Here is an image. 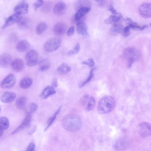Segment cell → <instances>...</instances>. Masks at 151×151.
<instances>
[{
    "instance_id": "cell-34",
    "label": "cell",
    "mask_w": 151,
    "mask_h": 151,
    "mask_svg": "<svg viewBox=\"0 0 151 151\" xmlns=\"http://www.w3.org/2000/svg\"><path fill=\"white\" fill-rule=\"evenodd\" d=\"M94 70V69L93 68L90 71L89 75L87 79L80 84L79 85V87L80 88H81L83 86L85 85L86 84L89 82L91 79L93 78V71Z\"/></svg>"
},
{
    "instance_id": "cell-23",
    "label": "cell",
    "mask_w": 151,
    "mask_h": 151,
    "mask_svg": "<svg viewBox=\"0 0 151 151\" xmlns=\"http://www.w3.org/2000/svg\"><path fill=\"white\" fill-rule=\"evenodd\" d=\"M124 27L122 25L117 22L114 23L111 27L110 30V33L112 35H115L118 33H122Z\"/></svg>"
},
{
    "instance_id": "cell-10",
    "label": "cell",
    "mask_w": 151,
    "mask_h": 151,
    "mask_svg": "<svg viewBox=\"0 0 151 151\" xmlns=\"http://www.w3.org/2000/svg\"><path fill=\"white\" fill-rule=\"evenodd\" d=\"M139 12L140 16L144 18H149L151 16V4L145 3L139 7Z\"/></svg>"
},
{
    "instance_id": "cell-38",
    "label": "cell",
    "mask_w": 151,
    "mask_h": 151,
    "mask_svg": "<svg viewBox=\"0 0 151 151\" xmlns=\"http://www.w3.org/2000/svg\"><path fill=\"white\" fill-rule=\"evenodd\" d=\"M43 4V0H37L33 4V7L35 10L37 9Z\"/></svg>"
},
{
    "instance_id": "cell-9",
    "label": "cell",
    "mask_w": 151,
    "mask_h": 151,
    "mask_svg": "<svg viewBox=\"0 0 151 151\" xmlns=\"http://www.w3.org/2000/svg\"><path fill=\"white\" fill-rule=\"evenodd\" d=\"M17 81L15 76L10 74L6 76L0 83L1 87L3 88L8 89L13 87Z\"/></svg>"
},
{
    "instance_id": "cell-46",
    "label": "cell",
    "mask_w": 151,
    "mask_h": 151,
    "mask_svg": "<svg viewBox=\"0 0 151 151\" xmlns=\"http://www.w3.org/2000/svg\"><path fill=\"white\" fill-rule=\"evenodd\" d=\"M96 2L99 3H103L105 0H94Z\"/></svg>"
},
{
    "instance_id": "cell-15",
    "label": "cell",
    "mask_w": 151,
    "mask_h": 151,
    "mask_svg": "<svg viewBox=\"0 0 151 151\" xmlns=\"http://www.w3.org/2000/svg\"><path fill=\"white\" fill-rule=\"evenodd\" d=\"M10 65L12 70L16 72L22 71L24 67L23 60L19 58H17L13 60L12 61Z\"/></svg>"
},
{
    "instance_id": "cell-26",
    "label": "cell",
    "mask_w": 151,
    "mask_h": 151,
    "mask_svg": "<svg viewBox=\"0 0 151 151\" xmlns=\"http://www.w3.org/2000/svg\"><path fill=\"white\" fill-rule=\"evenodd\" d=\"M71 70L70 68L65 63L60 65L58 68L57 70L60 75H64L70 72Z\"/></svg>"
},
{
    "instance_id": "cell-29",
    "label": "cell",
    "mask_w": 151,
    "mask_h": 151,
    "mask_svg": "<svg viewBox=\"0 0 151 151\" xmlns=\"http://www.w3.org/2000/svg\"><path fill=\"white\" fill-rule=\"evenodd\" d=\"M9 122L8 119L5 116L0 117V128L3 130H6L9 127Z\"/></svg>"
},
{
    "instance_id": "cell-37",
    "label": "cell",
    "mask_w": 151,
    "mask_h": 151,
    "mask_svg": "<svg viewBox=\"0 0 151 151\" xmlns=\"http://www.w3.org/2000/svg\"><path fill=\"white\" fill-rule=\"evenodd\" d=\"M83 65H86L90 67H93L95 65V62L92 59H89L87 60L84 61L81 63Z\"/></svg>"
},
{
    "instance_id": "cell-21",
    "label": "cell",
    "mask_w": 151,
    "mask_h": 151,
    "mask_svg": "<svg viewBox=\"0 0 151 151\" xmlns=\"http://www.w3.org/2000/svg\"><path fill=\"white\" fill-rule=\"evenodd\" d=\"M76 29L77 32L79 34L85 36L88 35L87 25L83 22H80L77 23Z\"/></svg>"
},
{
    "instance_id": "cell-13",
    "label": "cell",
    "mask_w": 151,
    "mask_h": 151,
    "mask_svg": "<svg viewBox=\"0 0 151 151\" xmlns=\"http://www.w3.org/2000/svg\"><path fill=\"white\" fill-rule=\"evenodd\" d=\"M31 119V115L27 114L21 124L14 131L12 132V134H15L29 127L30 124Z\"/></svg>"
},
{
    "instance_id": "cell-4",
    "label": "cell",
    "mask_w": 151,
    "mask_h": 151,
    "mask_svg": "<svg viewBox=\"0 0 151 151\" xmlns=\"http://www.w3.org/2000/svg\"><path fill=\"white\" fill-rule=\"evenodd\" d=\"M61 42L60 38L53 37L48 40L44 45L45 51L52 52L57 50L60 47Z\"/></svg>"
},
{
    "instance_id": "cell-45",
    "label": "cell",
    "mask_w": 151,
    "mask_h": 151,
    "mask_svg": "<svg viewBox=\"0 0 151 151\" xmlns=\"http://www.w3.org/2000/svg\"><path fill=\"white\" fill-rule=\"evenodd\" d=\"M4 132V130L0 128V138L2 136Z\"/></svg>"
},
{
    "instance_id": "cell-1",
    "label": "cell",
    "mask_w": 151,
    "mask_h": 151,
    "mask_svg": "<svg viewBox=\"0 0 151 151\" xmlns=\"http://www.w3.org/2000/svg\"><path fill=\"white\" fill-rule=\"evenodd\" d=\"M62 123L63 127L66 130L75 132L81 129L82 122L78 116L71 114L65 116L62 120Z\"/></svg>"
},
{
    "instance_id": "cell-44",
    "label": "cell",
    "mask_w": 151,
    "mask_h": 151,
    "mask_svg": "<svg viewBox=\"0 0 151 151\" xmlns=\"http://www.w3.org/2000/svg\"><path fill=\"white\" fill-rule=\"evenodd\" d=\"M36 129V126H34L32 128L29 132L28 134L29 135H32L35 132Z\"/></svg>"
},
{
    "instance_id": "cell-11",
    "label": "cell",
    "mask_w": 151,
    "mask_h": 151,
    "mask_svg": "<svg viewBox=\"0 0 151 151\" xmlns=\"http://www.w3.org/2000/svg\"><path fill=\"white\" fill-rule=\"evenodd\" d=\"M22 17L21 15L14 13L5 19L4 23L1 27V29H4L15 23H17Z\"/></svg>"
},
{
    "instance_id": "cell-5",
    "label": "cell",
    "mask_w": 151,
    "mask_h": 151,
    "mask_svg": "<svg viewBox=\"0 0 151 151\" xmlns=\"http://www.w3.org/2000/svg\"><path fill=\"white\" fill-rule=\"evenodd\" d=\"M80 102L82 106L87 111L93 110L95 105L94 98L88 95H85L82 96Z\"/></svg>"
},
{
    "instance_id": "cell-18",
    "label": "cell",
    "mask_w": 151,
    "mask_h": 151,
    "mask_svg": "<svg viewBox=\"0 0 151 151\" xmlns=\"http://www.w3.org/2000/svg\"><path fill=\"white\" fill-rule=\"evenodd\" d=\"M91 10L89 7H83L78 9L74 16L75 21L77 23L80 22L81 19Z\"/></svg>"
},
{
    "instance_id": "cell-14",
    "label": "cell",
    "mask_w": 151,
    "mask_h": 151,
    "mask_svg": "<svg viewBox=\"0 0 151 151\" xmlns=\"http://www.w3.org/2000/svg\"><path fill=\"white\" fill-rule=\"evenodd\" d=\"M12 62V57L9 54L4 53L0 55V66L4 68L8 67Z\"/></svg>"
},
{
    "instance_id": "cell-43",
    "label": "cell",
    "mask_w": 151,
    "mask_h": 151,
    "mask_svg": "<svg viewBox=\"0 0 151 151\" xmlns=\"http://www.w3.org/2000/svg\"><path fill=\"white\" fill-rule=\"evenodd\" d=\"M52 86L54 88L58 86V81L57 79L55 78H53L52 83Z\"/></svg>"
},
{
    "instance_id": "cell-7",
    "label": "cell",
    "mask_w": 151,
    "mask_h": 151,
    "mask_svg": "<svg viewBox=\"0 0 151 151\" xmlns=\"http://www.w3.org/2000/svg\"><path fill=\"white\" fill-rule=\"evenodd\" d=\"M138 132L143 138H146L151 135L150 124L147 122H142L139 124L137 126Z\"/></svg>"
},
{
    "instance_id": "cell-16",
    "label": "cell",
    "mask_w": 151,
    "mask_h": 151,
    "mask_svg": "<svg viewBox=\"0 0 151 151\" xmlns=\"http://www.w3.org/2000/svg\"><path fill=\"white\" fill-rule=\"evenodd\" d=\"M67 9L66 5L63 2L58 3L54 6L53 12L56 15L61 16L64 14Z\"/></svg>"
},
{
    "instance_id": "cell-22",
    "label": "cell",
    "mask_w": 151,
    "mask_h": 151,
    "mask_svg": "<svg viewBox=\"0 0 151 151\" xmlns=\"http://www.w3.org/2000/svg\"><path fill=\"white\" fill-rule=\"evenodd\" d=\"M56 91L52 86H48L43 90L40 95L41 98L43 99H47L49 96L55 94Z\"/></svg>"
},
{
    "instance_id": "cell-25",
    "label": "cell",
    "mask_w": 151,
    "mask_h": 151,
    "mask_svg": "<svg viewBox=\"0 0 151 151\" xmlns=\"http://www.w3.org/2000/svg\"><path fill=\"white\" fill-rule=\"evenodd\" d=\"M32 79L29 77L25 78L22 79L19 83V86L22 88L26 89L29 88L32 85Z\"/></svg>"
},
{
    "instance_id": "cell-20",
    "label": "cell",
    "mask_w": 151,
    "mask_h": 151,
    "mask_svg": "<svg viewBox=\"0 0 151 151\" xmlns=\"http://www.w3.org/2000/svg\"><path fill=\"white\" fill-rule=\"evenodd\" d=\"M30 47V44L27 40H23L19 41L16 45V49L19 52H25L28 50Z\"/></svg>"
},
{
    "instance_id": "cell-32",
    "label": "cell",
    "mask_w": 151,
    "mask_h": 151,
    "mask_svg": "<svg viewBox=\"0 0 151 151\" xmlns=\"http://www.w3.org/2000/svg\"><path fill=\"white\" fill-rule=\"evenodd\" d=\"M38 105L35 103H31L27 109V114H32L37 109Z\"/></svg>"
},
{
    "instance_id": "cell-41",
    "label": "cell",
    "mask_w": 151,
    "mask_h": 151,
    "mask_svg": "<svg viewBox=\"0 0 151 151\" xmlns=\"http://www.w3.org/2000/svg\"><path fill=\"white\" fill-rule=\"evenodd\" d=\"M75 30L74 27H71L68 30L67 32V35L68 36H72L74 34Z\"/></svg>"
},
{
    "instance_id": "cell-3",
    "label": "cell",
    "mask_w": 151,
    "mask_h": 151,
    "mask_svg": "<svg viewBox=\"0 0 151 151\" xmlns=\"http://www.w3.org/2000/svg\"><path fill=\"white\" fill-rule=\"evenodd\" d=\"M124 55L128 60L127 67L129 68L131 67L134 62L138 60L141 57L139 51L133 47L126 48L124 52Z\"/></svg>"
},
{
    "instance_id": "cell-2",
    "label": "cell",
    "mask_w": 151,
    "mask_h": 151,
    "mask_svg": "<svg viewBox=\"0 0 151 151\" xmlns=\"http://www.w3.org/2000/svg\"><path fill=\"white\" fill-rule=\"evenodd\" d=\"M115 101L111 96H106L102 97L99 101L97 107L99 114H104L111 111L114 108Z\"/></svg>"
},
{
    "instance_id": "cell-30",
    "label": "cell",
    "mask_w": 151,
    "mask_h": 151,
    "mask_svg": "<svg viewBox=\"0 0 151 151\" xmlns=\"http://www.w3.org/2000/svg\"><path fill=\"white\" fill-rule=\"evenodd\" d=\"M26 104V98L24 97H21L17 99L16 101L15 105L18 109H22L24 108Z\"/></svg>"
},
{
    "instance_id": "cell-28",
    "label": "cell",
    "mask_w": 151,
    "mask_h": 151,
    "mask_svg": "<svg viewBox=\"0 0 151 151\" xmlns=\"http://www.w3.org/2000/svg\"><path fill=\"white\" fill-rule=\"evenodd\" d=\"M47 27V25L45 22H40L37 24L36 28V33L38 35H40L46 29Z\"/></svg>"
},
{
    "instance_id": "cell-40",
    "label": "cell",
    "mask_w": 151,
    "mask_h": 151,
    "mask_svg": "<svg viewBox=\"0 0 151 151\" xmlns=\"http://www.w3.org/2000/svg\"><path fill=\"white\" fill-rule=\"evenodd\" d=\"M35 147V144L32 142L29 143L27 147L26 151H33Z\"/></svg>"
},
{
    "instance_id": "cell-12",
    "label": "cell",
    "mask_w": 151,
    "mask_h": 151,
    "mask_svg": "<svg viewBox=\"0 0 151 151\" xmlns=\"http://www.w3.org/2000/svg\"><path fill=\"white\" fill-rule=\"evenodd\" d=\"M28 4L26 0H23L17 5L14 9L15 13L21 15L27 13Z\"/></svg>"
},
{
    "instance_id": "cell-27",
    "label": "cell",
    "mask_w": 151,
    "mask_h": 151,
    "mask_svg": "<svg viewBox=\"0 0 151 151\" xmlns=\"http://www.w3.org/2000/svg\"><path fill=\"white\" fill-rule=\"evenodd\" d=\"M39 70L40 71H43L48 70L50 67V63L47 59L41 60L39 63Z\"/></svg>"
},
{
    "instance_id": "cell-39",
    "label": "cell",
    "mask_w": 151,
    "mask_h": 151,
    "mask_svg": "<svg viewBox=\"0 0 151 151\" xmlns=\"http://www.w3.org/2000/svg\"><path fill=\"white\" fill-rule=\"evenodd\" d=\"M123 36L125 37H127L130 35V28L127 25L124 28L122 33Z\"/></svg>"
},
{
    "instance_id": "cell-35",
    "label": "cell",
    "mask_w": 151,
    "mask_h": 151,
    "mask_svg": "<svg viewBox=\"0 0 151 151\" xmlns=\"http://www.w3.org/2000/svg\"><path fill=\"white\" fill-rule=\"evenodd\" d=\"M17 23L19 26L22 28L26 27L28 25L27 20L22 17Z\"/></svg>"
},
{
    "instance_id": "cell-8",
    "label": "cell",
    "mask_w": 151,
    "mask_h": 151,
    "mask_svg": "<svg viewBox=\"0 0 151 151\" xmlns=\"http://www.w3.org/2000/svg\"><path fill=\"white\" fill-rule=\"evenodd\" d=\"M129 145V141L127 138L124 137H121L113 142L112 147L115 150H122L126 149Z\"/></svg>"
},
{
    "instance_id": "cell-47",
    "label": "cell",
    "mask_w": 151,
    "mask_h": 151,
    "mask_svg": "<svg viewBox=\"0 0 151 151\" xmlns=\"http://www.w3.org/2000/svg\"><path fill=\"white\" fill-rule=\"evenodd\" d=\"M1 109L0 108V113L1 112Z\"/></svg>"
},
{
    "instance_id": "cell-42",
    "label": "cell",
    "mask_w": 151,
    "mask_h": 151,
    "mask_svg": "<svg viewBox=\"0 0 151 151\" xmlns=\"http://www.w3.org/2000/svg\"><path fill=\"white\" fill-rule=\"evenodd\" d=\"M108 9L113 14H115L117 13L115 9L113 6L112 4L109 6Z\"/></svg>"
},
{
    "instance_id": "cell-31",
    "label": "cell",
    "mask_w": 151,
    "mask_h": 151,
    "mask_svg": "<svg viewBox=\"0 0 151 151\" xmlns=\"http://www.w3.org/2000/svg\"><path fill=\"white\" fill-rule=\"evenodd\" d=\"M61 109V107L60 106L58 109L55 113L54 114L50 117L47 120V126L44 130V131H46L49 127L52 124L56 119L57 115L59 114Z\"/></svg>"
},
{
    "instance_id": "cell-36",
    "label": "cell",
    "mask_w": 151,
    "mask_h": 151,
    "mask_svg": "<svg viewBox=\"0 0 151 151\" xmlns=\"http://www.w3.org/2000/svg\"><path fill=\"white\" fill-rule=\"evenodd\" d=\"M128 26H129L130 29H132L135 30H143L148 27L147 25L140 26L138 25V24L136 25H132L129 24V25Z\"/></svg>"
},
{
    "instance_id": "cell-24",
    "label": "cell",
    "mask_w": 151,
    "mask_h": 151,
    "mask_svg": "<svg viewBox=\"0 0 151 151\" xmlns=\"http://www.w3.org/2000/svg\"><path fill=\"white\" fill-rule=\"evenodd\" d=\"M122 17L121 14L117 12L115 14L110 15L108 18L104 20V22L106 24L117 22Z\"/></svg>"
},
{
    "instance_id": "cell-6",
    "label": "cell",
    "mask_w": 151,
    "mask_h": 151,
    "mask_svg": "<svg viewBox=\"0 0 151 151\" xmlns=\"http://www.w3.org/2000/svg\"><path fill=\"white\" fill-rule=\"evenodd\" d=\"M25 58L27 65L32 67L36 65L38 62L39 56L37 52L34 50L28 51L25 55Z\"/></svg>"
},
{
    "instance_id": "cell-19",
    "label": "cell",
    "mask_w": 151,
    "mask_h": 151,
    "mask_svg": "<svg viewBox=\"0 0 151 151\" xmlns=\"http://www.w3.org/2000/svg\"><path fill=\"white\" fill-rule=\"evenodd\" d=\"M16 97V93L11 91H7L4 93L1 96V101L4 103H9L13 101Z\"/></svg>"
},
{
    "instance_id": "cell-33",
    "label": "cell",
    "mask_w": 151,
    "mask_h": 151,
    "mask_svg": "<svg viewBox=\"0 0 151 151\" xmlns=\"http://www.w3.org/2000/svg\"><path fill=\"white\" fill-rule=\"evenodd\" d=\"M80 46L79 43H77L75 47L72 50L69 51L67 53L68 56H71L77 53L80 51Z\"/></svg>"
},
{
    "instance_id": "cell-17",
    "label": "cell",
    "mask_w": 151,
    "mask_h": 151,
    "mask_svg": "<svg viewBox=\"0 0 151 151\" xmlns=\"http://www.w3.org/2000/svg\"><path fill=\"white\" fill-rule=\"evenodd\" d=\"M67 28V26L65 23L60 22L54 26L53 28V32L55 35L61 36L66 32Z\"/></svg>"
}]
</instances>
